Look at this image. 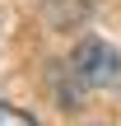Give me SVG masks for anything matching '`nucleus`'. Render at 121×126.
<instances>
[{
	"instance_id": "obj_1",
	"label": "nucleus",
	"mask_w": 121,
	"mask_h": 126,
	"mask_svg": "<svg viewBox=\"0 0 121 126\" xmlns=\"http://www.w3.org/2000/svg\"><path fill=\"white\" fill-rule=\"evenodd\" d=\"M70 70L84 89H117L121 84V51L98 42V37H84L70 56Z\"/></svg>"
},
{
	"instance_id": "obj_2",
	"label": "nucleus",
	"mask_w": 121,
	"mask_h": 126,
	"mask_svg": "<svg viewBox=\"0 0 121 126\" xmlns=\"http://www.w3.org/2000/svg\"><path fill=\"white\" fill-rule=\"evenodd\" d=\"M0 126H37L23 108H14V103H0Z\"/></svg>"
}]
</instances>
